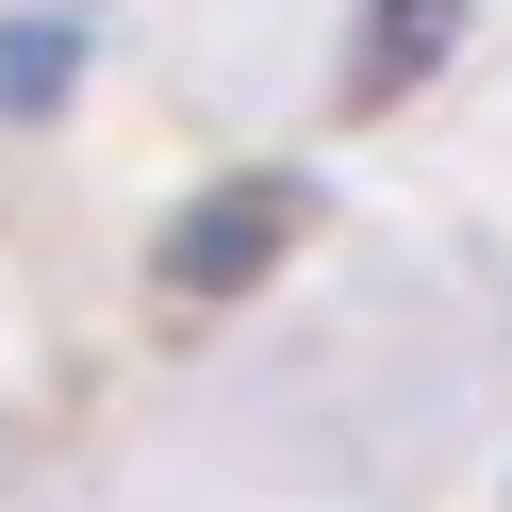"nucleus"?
Masks as SVG:
<instances>
[{
	"label": "nucleus",
	"instance_id": "f03ea898",
	"mask_svg": "<svg viewBox=\"0 0 512 512\" xmlns=\"http://www.w3.org/2000/svg\"><path fill=\"white\" fill-rule=\"evenodd\" d=\"M446 50H463V0H364L347 17V116H397L446 83Z\"/></svg>",
	"mask_w": 512,
	"mask_h": 512
},
{
	"label": "nucleus",
	"instance_id": "7ed1b4c3",
	"mask_svg": "<svg viewBox=\"0 0 512 512\" xmlns=\"http://www.w3.org/2000/svg\"><path fill=\"white\" fill-rule=\"evenodd\" d=\"M0 100H67V34H0Z\"/></svg>",
	"mask_w": 512,
	"mask_h": 512
},
{
	"label": "nucleus",
	"instance_id": "f257e3e1",
	"mask_svg": "<svg viewBox=\"0 0 512 512\" xmlns=\"http://www.w3.org/2000/svg\"><path fill=\"white\" fill-rule=\"evenodd\" d=\"M298 232H314V182H298V166H248V182H215V199H182V215H166L149 281H166L182 314H215V298H248V281H265Z\"/></svg>",
	"mask_w": 512,
	"mask_h": 512
}]
</instances>
